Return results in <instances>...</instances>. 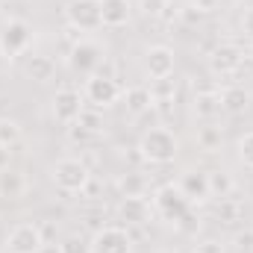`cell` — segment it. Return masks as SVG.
<instances>
[{"mask_svg": "<svg viewBox=\"0 0 253 253\" xmlns=\"http://www.w3.org/2000/svg\"><path fill=\"white\" fill-rule=\"evenodd\" d=\"M138 153L150 165H171L180 156V138L168 126H153L138 138Z\"/></svg>", "mask_w": 253, "mask_h": 253, "instance_id": "6da1fadb", "label": "cell"}, {"mask_svg": "<svg viewBox=\"0 0 253 253\" xmlns=\"http://www.w3.org/2000/svg\"><path fill=\"white\" fill-rule=\"evenodd\" d=\"M50 180H53V186L65 194H83L85 186L91 183V171H88V165L83 162V159H77V156H62V159H56L53 165H50Z\"/></svg>", "mask_w": 253, "mask_h": 253, "instance_id": "7a4b0ae2", "label": "cell"}, {"mask_svg": "<svg viewBox=\"0 0 253 253\" xmlns=\"http://www.w3.org/2000/svg\"><path fill=\"white\" fill-rule=\"evenodd\" d=\"M33 39H36V30H33L30 21H24V18H9V21L0 27V56H3L6 62L24 56V53L30 50Z\"/></svg>", "mask_w": 253, "mask_h": 253, "instance_id": "3957f363", "label": "cell"}, {"mask_svg": "<svg viewBox=\"0 0 253 253\" xmlns=\"http://www.w3.org/2000/svg\"><path fill=\"white\" fill-rule=\"evenodd\" d=\"M150 206H153V212H156L159 218H165V221L177 224V221H183V218H186V212H189L191 203L186 200V194L180 191L177 183H165V186H159V189L153 191Z\"/></svg>", "mask_w": 253, "mask_h": 253, "instance_id": "277c9868", "label": "cell"}, {"mask_svg": "<svg viewBox=\"0 0 253 253\" xmlns=\"http://www.w3.org/2000/svg\"><path fill=\"white\" fill-rule=\"evenodd\" d=\"M121 94H124V88L118 85L115 77H106V74H91V77H85L83 97H85V103H91L94 109H106V106L118 103Z\"/></svg>", "mask_w": 253, "mask_h": 253, "instance_id": "5b68a950", "label": "cell"}, {"mask_svg": "<svg viewBox=\"0 0 253 253\" xmlns=\"http://www.w3.org/2000/svg\"><path fill=\"white\" fill-rule=\"evenodd\" d=\"M103 59H106L103 47H100L97 42H91V39H80V42H74L71 50H68V68H71L74 74H83V77L97 74V68L103 65Z\"/></svg>", "mask_w": 253, "mask_h": 253, "instance_id": "8992f818", "label": "cell"}, {"mask_svg": "<svg viewBox=\"0 0 253 253\" xmlns=\"http://www.w3.org/2000/svg\"><path fill=\"white\" fill-rule=\"evenodd\" d=\"M3 251L6 253H42L44 251V233H42V227L33 224V221L15 224V227L6 233Z\"/></svg>", "mask_w": 253, "mask_h": 253, "instance_id": "52a82bcc", "label": "cell"}, {"mask_svg": "<svg viewBox=\"0 0 253 253\" xmlns=\"http://www.w3.org/2000/svg\"><path fill=\"white\" fill-rule=\"evenodd\" d=\"M65 21L71 24V30H80V33L100 30L103 27L100 0H68L65 3Z\"/></svg>", "mask_w": 253, "mask_h": 253, "instance_id": "ba28073f", "label": "cell"}, {"mask_svg": "<svg viewBox=\"0 0 253 253\" xmlns=\"http://www.w3.org/2000/svg\"><path fill=\"white\" fill-rule=\"evenodd\" d=\"M91 253H132V236L126 227H100L88 239Z\"/></svg>", "mask_w": 253, "mask_h": 253, "instance_id": "9c48e42d", "label": "cell"}, {"mask_svg": "<svg viewBox=\"0 0 253 253\" xmlns=\"http://www.w3.org/2000/svg\"><path fill=\"white\" fill-rule=\"evenodd\" d=\"M50 109H53V118H56L59 124L71 126V124H77V118L83 115L85 97H83V91H77V88H59V91L53 94V100H50Z\"/></svg>", "mask_w": 253, "mask_h": 253, "instance_id": "30bf717a", "label": "cell"}, {"mask_svg": "<svg viewBox=\"0 0 253 253\" xmlns=\"http://www.w3.org/2000/svg\"><path fill=\"white\" fill-rule=\"evenodd\" d=\"M141 65H144V74H147L150 80H168V77L174 74L177 59H174V50H171L168 44H150V47L144 50Z\"/></svg>", "mask_w": 253, "mask_h": 253, "instance_id": "8fae6325", "label": "cell"}, {"mask_svg": "<svg viewBox=\"0 0 253 253\" xmlns=\"http://www.w3.org/2000/svg\"><path fill=\"white\" fill-rule=\"evenodd\" d=\"M242 65H245V53L236 44H218L209 53V71L215 77H233L242 71Z\"/></svg>", "mask_w": 253, "mask_h": 253, "instance_id": "7c38bea8", "label": "cell"}, {"mask_svg": "<svg viewBox=\"0 0 253 253\" xmlns=\"http://www.w3.org/2000/svg\"><path fill=\"white\" fill-rule=\"evenodd\" d=\"M177 186L186 194L189 203H203V200H209V180H206V171H200V168L183 171L180 180H177Z\"/></svg>", "mask_w": 253, "mask_h": 253, "instance_id": "4fadbf2b", "label": "cell"}, {"mask_svg": "<svg viewBox=\"0 0 253 253\" xmlns=\"http://www.w3.org/2000/svg\"><path fill=\"white\" fill-rule=\"evenodd\" d=\"M218 97H221V112H230V115H242L245 109H251L253 103V94L245 88V85H224L221 91H218Z\"/></svg>", "mask_w": 253, "mask_h": 253, "instance_id": "5bb4252c", "label": "cell"}, {"mask_svg": "<svg viewBox=\"0 0 253 253\" xmlns=\"http://www.w3.org/2000/svg\"><path fill=\"white\" fill-rule=\"evenodd\" d=\"M100 18L103 27H126L132 18V0H100Z\"/></svg>", "mask_w": 253, "mask_h": 253, "instance_id": "9a60e30c", "label": "cell"}, {"mask_svg": "<svg viewBox=\"0 0 253 253\" xmlns=\"http://www.w3.org/2000/svg\"><path fill=\"white\" fill-rule=\"evenodd\" d=\"M118 215H121V221H126V224H147L150 215H153V206H150L147 197H121Z\"/></svg>", "mask_w": 253, "mask_h": 253, "instance_id": "2e32d148", "label": "cell"}, {"mask_svg": "<svg viewBox=\"0 0 253 253\" xmlns=\"http://www.w3.org/2000/svg\"><path fill=\"white\" fill-rule=\"evenodd\" d=\"M121 100H124L126 112H129L132 118H138V115H144V112H150V109L156 106V97H153V91H150L147 85H132V88H126L124 94H121Z\"/></svg>", "mask_w": 253, "mask_h": 253, "instance_id": "e0dca14e", "label": "cell"}, {"mask_svg": "<svg viewBox=\"0 0 253 253\" xmlns=\"http://www.w3.org/2000/svg\"><path fill=\"white\" fill-rule=\"evenodd\" d=\"M206 180H209V197L224 200V197H230V194L236 191V180H233V174H227V171H221V168L206 171Z\"/></svg>", "mask_w": 253, "mask_h": 253, "instance_id": "ac0fdd59", "label": "cell"}, {"mask_svg": "<svg viewBox=\"0 0 253 253\" xmlns=\"http://www.w3.org/2000/svg\"><path fill=\"white\" fill-rule=\"evenodd\" d=\"M24 191H27V177L21 171H15V168L0 171V194L3 197L18 200V197H24Z\"/></svg>", "mask_w": 253, "mask_h": 253, "instance_id": "d6986e66", "label": "cell"}, {"mask_svg": "<svg viewBox=\"0 0 253 253\" xmlns=\"http://www.w3.org/2000/svg\"><path fill=\"white\" fill-rule=\"evenodd\" d=\"M24 74H27L30 80H36V83H47V80H53V74H56V62H53L50 56H30V59L24 62Z\"/></svg>", "mask_w": 253, "mask_h": 253, "instance_id": "ffe728a7", "label": "cell"}, {"mask_svg": "<svg viewBox=\"0 0 253 253\" xmlns=\"http://www.w3.org/2000/svg\"><path fill=\"white\" fill-rule=\"evenodd\" d=\"M218 112H221V97H218V91H200V94H194V115H197V118L212 121Z\"/></svg>", "mask_w": 253, "mask_h": 253, "instance_id": "44dd1931", "label": "cell"}, {"mask_svg": "<svg viewBox=\"0 0 253 253\" xmlns=\"http://www.w3.org/2000/svg\"><path fill=\"white\" fill-rule=\"evenodd\" d=\"M194 138H197V147H200L203 153H218L221 144H224V132H221V126H200Z\"/></svg>", "mask_w": 253, "mask_h": 253, "instance_id": "7402d4cb", "label": "cell"}, {"mask_svg": "<svg viewBox=\"0 0 253 253\" xmlns=\"http://www.w3.org/2000/svg\"><path fill=\"white\" fill-rule=\"evenodd\" d=\"M118 189H121V197H147L144 194L147 191V183H144L141 174H126L124 180L118 183Z\"/></svg>", "mask_w": 253, "mask_h": 253, "instance_id": "603a6c76", "label": "cell"}, {"mask_svg": "<svg viewBox=\"0 0 253 253\" xmlns=\"http://www.w3.org/2000/svg\"><path fill=\"white\" fill-rule=\"evenodd\" d=\"M21 135H24V129H21V124L15 118H0V144L12 147V144L21 141Z\"/></svg>", "mask_w": 253, "mask_h": 253, "instance_id": "cb8c5ba5", "label": "cell"}, {"mask_svg": "<svg viewBox=\"0 0 253 253\" xmlns=\"http://www.w3.org/2000/svg\"><path fill=\"white\" fill-rule=\"evenodd\" d=\"M77 126H80V132H100L103 129V118H100V109H83V115L77 118Z\"/></svg>", "mask_w": 253, "mask_h": 253, "instance_id": "d4e9b609", "label": "cell"}, {"mask_svg": "<svg viewBox=\"0 0 253 253\" xmlns=\"http://www.w3.org/2000/svg\"><path fill=\"white\" fill-rule=\"evenodd\" d=\"M59 253H91L88 248V239H83L80 233H71V236H65L62 242H59Z\"/></svg>", "mask_w": 253, "mask_h": 253, "instance_id": "484cf974", "label": "cell"}, {"mask_svg": "<svg viewBox=\"0 0 253 253\" xmlns=\"http://www.w3.org/2000/svg\"><path fill=\"white\" fill-rule=\"evenodd\" d=\"M239 159L245 162V168H251L253 171V129L239 138Z\"/></svg>", "mask_w": 253, "mask_h": 253, "instance_id": "4316f807", "label": "cell"}, {"mask_svg": "<svg viewBox=\"0 0 253 253\" xmlns=\"http://www.w3.org/2000/svg\"><path fill=\"white\" fill-rule=\"evenodd\" d=\"M165 6H168V0H138V9L144 18H162Z\"/></svg>", "mask_w": 253, "mask_h": 253, "instance_id": "83f0119b", "label": "cell"}, {"mask_svg": "<svg viewBox=\"0 0 253 253\" xmlns=\"http://www.w3.org/2000/svg\"><path fill=\"white\" fill-rule=\"evenodd\" d=\"M191 253H227V248H224V242H218V239H203V242L194 245Z\"/></svg>", "mask_w": 253, "mask_h": 253, "instance_id": "f1b7e54d", "label": "cell"}, {"mask_svg": "<svg viewBox=\"0 0 253 253\" xmlns=\"http://www.w3.org/2000/svg\"><path fill=\"white\" fill-rule=\"evenodd\" d=\"M242 33H245V39L253 42V3L245 9V15H242Z\"/></svg>", "mask_w": 253, "mask_h": 253, "instance_id": "f546056e", "label": "cell"}, {"mask_svg": "<svg viewBox=\"0 0 253 253\" xmlns=\"http://www.w3.org/2000/svg\"><path fill=\"white\" fill-rule=\"evenodd\" d=\"M233 242H236V248H239V251H251V248H253V230H248V233H236V239H233Z\"/></svg>", "mask_w": 253, "mask_h": 253, "instance_id": "4dcf8cb0", "label": "cell"}, {"mask_svg": "<svg viewBox=\"0 0 253 253\" xmlns=\"http://www.w3.org/2000/svg\"><path fill=\"white\" fill-rule=\"evenodd\" d=\"M191 3V9H197V12H212L221 0H189Z\"/></svg>", "mask_w": 253, "mask_h": 253, "instance_id": "1f68e13d", "label": "cell"}, {"mask_svg": "<svg viewBox=\"0 0 253 253\" xmlns=\"http://www.w3.org/2000/svg\"><path fill=\"white\" fill-rule=\"evenodd\" d=\"M6 168H12V147L0 144V171H6Z\"/></svg>", "mask_w": 253, "mask_h": 253, "instance_id": "d6a6232c", "label": "cell"}, {"mask_svg": "<svg viewBox=\"0 0 253 253\" xmlns=\"http://www.w3.org/2000/svg\"><path fill=\"white\" fill-rule=\"evenodd\" d=\"M162 253H180V251H162Z\"/></svg>", "mask_w": 253, "mask_h": 253, "instance_id": "836d02e7", "label": "cell"}, {"mask_svg": "<svg viewBox=\"0 0 253 253\" xmlns=\"http://www.w3.org/2000/svg\"><path fill=\"white\" fill-rule=\"evenodd\" d=\"M0 6H3V0H0Z\"/></svg>", "mask_w": 253, "mask_h": 253, "instance_id": "e575fe53", "label": "cell"}, {"mask_svg": "<svg viewBox=\"0 0 253 253\" xmlns=\"http://www.w3.org/2000/svg\"><path fill=\"white\" fill-rule=\"evenodd\" d=\"M0 253H6V251H0Z\"/></svg>", "mask_w": 253, "mask_h": 253, "instance_id": "d590c367", "label": "cell"}]
</instances>
